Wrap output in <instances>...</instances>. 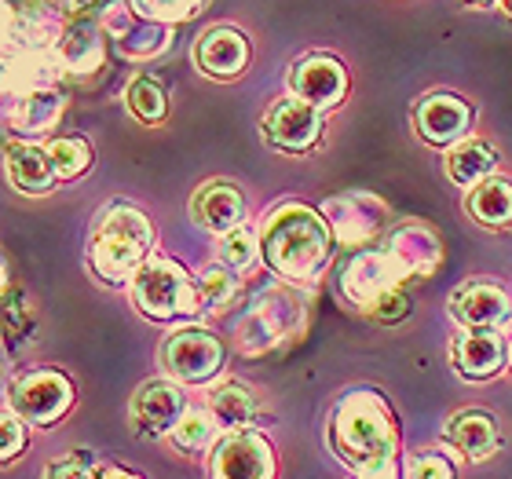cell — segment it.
Instances as JSON below:
<instances>
[{
  "label": "cell",
  "instance_id": "obj_20",
  "mask_svg": "<svg viewBox=\"0 0 512 479\" xmlns=\"http://www.w3.org/2000/svg\"><path fill=\"white\" fill-rule=\"evenodd\" d=\"M4 118L19 136H41L63 114V96L55 88H37V92H4Z\"/></svg>",
  "mask_w": 512,
  "mask_h": 479
},
{
  "label": "cell",
  "instance_id": "obj_13",
  "mask_svg": "<svg viewBox=\"0 0 512 479\" xmlns=\"http://www.w3.org/2000/svg\"><path fill=\"white\" fill-rule=\"evenodd\" d=\"M403 278L406 275L399 271V264H395L388 253H359L352 264L344 267L341 289H344V297L352 300L355 308L370 311L377 300L384 297V293L399 289V282H403Z\"/></svg>",
  "mask_w": 512,
  "mask_h": 479
},
{
  "label": "cell",
  "instance_id": "obj_43",
  "mask_svg": "<svg viewBox=\"0 0 512 479\" xmlns=\"http://www.w3.org/2000/svg\"><path fill=\"white\" fill-rule=\"evenodd\" d=\"M509 362H512V352H509Z\"/></svg>",
  "mask_w": 512,
  "mask_h": 479
},
{
  "label": "cell",
  "instance_id": "obj_32",
  "mask_svg": "<svg viewBox=\"0 0 512 479\" xmlns=\"http://www.w3.org/2000/svg\"><path fill=\"white\" fill-rule=\"evenodd\" d=\"M256 253H260V245H256V235L246 231V227H235L231 235H224L220 242V260H224L231 271H249L256 264Z\"/></svg>",
  "mask_w": 512,
  "mask_h": 479
},
{
  "label": "cell",
  "instance_id": "obj_21",
  "mask_svg": "<svg viewBox=\"0 0 512 479\" xmlns=\"http://www.w3.org/2000/svg\"><path fill=\"white\" fill-rule=\"evenodd\" d=\"M198 66H202L209 77H238L249 63V41L231 26H216L198 41V52H194Z\"/></svg>",
  "mask_w": 512,
  "mask_h": 479
},
{
  "label": "cell",
  "instance_id": "obj_1",
  "mask_svg": "<svg viewBox=\"0 0 512 479\" xmlns=\"http://www.w3.org/2000/svg\"><path fill=\"white\" fill-rule=\"evenodd\" d=\"M330 443L359 479H395V432L392 406L377 392H348L330 417Z\"/></svg>",
  "mask_w": 512,
  "mask_h": 479
},
{
  "label": "cell",
  "instance_id": "obj_4",
  "mask_svg": "<svg viewBox=\"0 0 512 479\" xmlns=\"http://www.w3.org/2000/svg\"><path fill=\"white\" fill-rule=\"evenodd\" d=\"M132 297H136V308L147 319L158 322L191 319L202 311L198 282H191V275L176 260H165V256H154L139 267L136 278H132Z\"/></svg>",
  "mask_w": 512,
  "mask_h": 479
},
{
  "label": "cell",
  "instance_id": "obj_39",
  "mask_svg": "<svg viewBox=\"0 0 512 479\" xmlns=\"http://www.w3.org/2000/svg\"><path fill=\"white\" fill-rule=\"evenodd\" d=\"M92 479H143V476L132 469H121V465H96Z\"/></svg>",
  "mask_w": 512,
  "mask_h": 479
},
{
  "label": "cell",
  "instance_id": "obj_31",
  "mask_svg": "<svg viewBox=\"0 0 512 479\" xmlns=\"http://www.w3.org/2000/svg\"><path fill=\"white\" fill-rule=\"evenodd\" d=\"M238 293V282L227 267H205L198 275V297H202V308L209 311H224Z\"/></svg>",
  "mask_w": 512,
  "mask_h": 479
},
{
  "label": "cell",
  "instance_id": "obj_16",
  "mask_svg": "<svg viewBox=\"0 0 512 479\" xmlns=\"http://www.w3.org/2000/svg\"><path fill=\"white\" fill-rule=\"evenodd\" d=\"M52 52L63 74H74V77L96 74L99 66H103V55H107V48H103V30H99L92 19H70Z\"/></svg>",
  "mask_w": 512,
  "mask_h": 479
},
{
  "label": "cell",
  "instance_id": "obj_2",
  "mask_svg": "<svg viewBox=\"0 0 512 479\" xmlns=\"http://www.w3.org/2000/svg\"><path fill=\"white\" fill-rule=\"evenodd\" d=\"M260 249L275 275L289 282H311L330 260V227L308 205L286 202L267 213Z\"/></svg>",
  "mask_w": 512,
  "mask_h": 479
},
{
  "label": "cell",
  "instance_id": "obj_17",
  "mask_svg": "<svg viewBox=\"0 0 512 479\" xmlns=\"http://www.w3.org/2000/svg\"><path fill=\"white\" fill-rule=\"evenodd\" d=\"M443 443L458 450L465 461H487L502 447V432H498V421L491 414H483V410H461L443 428Z\"/></svg>",
  "mask_w": 512,
  "mask_h": 479
},
{
  "label": "cell",
  "instance_id": "obj_25",
  "mask_svg": "<svg viewBox=\"0 0 512 479\" xmlns=\"http://www.w3.org/2000/svg\"><path fill=\"white\" fill-rule=\"evenodd\" d=\"M209 414H213L216 425L227 428V432H242V428L253 425L256 395L249 392L246 384L227 381V384H220L213 395H209Z\"/></svg>",
  "mask_w": 512,
  "mask_h": 479
},
{
  "label": "cell",
  "instance_id": "obj_23",
  "mask_svg": "<svg viewBox=\"0 0 512 479\" xmlns=\"http://www.w3.org/2000/svg\"><path fill=\"white\" fill-rule=\"evenodd\" d=\"M450 359H454L461 377H469V381H487V377H494V373L502 370L505 344L494 330H472L450 348Z\"/></svg>",
  "mask_w": 512,
  "mask_h": 479
},
{
  "label": "cell",
  "instance_id": "obj_29",
  "mask_svg": "<svg viewBox=\"0 0 512 479\" xmlns=\"http://www.w3.org/2000/svg\"><path fill=\"white\" fill-rule=\"evenodd\" d=\"M216 432H220V425H216V417L209 410H187L180 417V425L172 428V443L180 450H205L213 447Z\"/></svg>",
  "mask_w": 512,
  "mask_h": 479
},
{
  "label": "cell",
  "instance_id": "obj_8",
  "mask_svg": "<svg viewBox=\"0 0 512 479\" xmlns=\"http://www.w3.org/2000/svg\"><path fill=\"white\" fill-rule=\"evenodd\" d=\"M213 479H275V450L260 432H231L213 450Z\"/></svg>",
  "mask_w": 512,
  "mask_h": 479
},
{
  "label": "cell",
  "instance_id": "obj_19",
  "mask_svg": "<svg viewBox=\"0 0 512 479\" xmlns=\"http://www.w3.org/2000/svg\"><path fill=\"white\" fill-rule=\"evenodd\" d=\"M191 216L205 231H216V235H231L235 227H242V216H246V198L235 183L213 180L205 183L202 191L194 194Z\"/></svg>",
  "mask_w": 512,
  "mask_h": 479
},
{
  "label": "cell",
  "instance_id": "obj_28",
  "mask_svg": "<svg viewBox=\"0 0 512 479\" xmlns=\"http://www.w3.org/2000/svg\"><path fill=\"white\" fill-rule=\"evenodd\" d=\"M48 158H52L59 180H74L92 165V147L81 136H59L48 143Z\"/></svg>",
  "mask_w": 512,
  "mask_h": 479
},
{
  "label": "cell",
  "instance_id": "obj_3",
  "mask_svg": "<svg viewBox=\"0 0 512 479\" xmlns=\"http://www.w3.org/2000/svg\"><path fill=\"white\" fill-rule=\"evenodd\" d=\"M154 227L132 205H110L103 209L88 238V260L103 282H125L136 278V271L150 260Z\"/></svg>",
  "mask_w": 512,
  "mask_h": 479
},
{
  "label": "cell",
  "instance_id": "obj_36",
  "mask_svg": "<svg viewBox=\"0 0 512 479\" xmlns=\"http://www.w3.org/2000/svg\"><path fill=\"white\" fill-rule=\"evenodd\" d=\"M96 472V458L88 450H74L70 458H59L44 469V479H92Z\"/></svg>",
  "mask_w": 512,
  "mask_h": 479
},
{
  "label": "cell",
  "instance_id": "obj_41",
  "mask_svg": "<svg viewBox=\"0 0 512 479\" xmlns=\"http://www.w3.org/2000/svg\"><path fill=\"white\" fill-rule=\"evenodd\" d=\"M0 289H8V286H4V264H0Z\"/></svg>",
  "mask_w": 512,
  "mask_h": 479
},
{
  "label": "cell",
  "instance_id": "obj_18",
  "mask_svg": "<svg viewBox=\"0 0 512 479\" xmlns=\"http://www.w3.org/2000/svg\"><path fill=\"white\" fill-rule=\"evenodd\" d=\"M388 256L399 264V271L406 278H428L439 267V260H443V249H439V238L432 235V227L410 220V224L392 231Z\"/></svg>",
  "mask_w": 512,
  "mask_h": 479
},
{
  "label": "cell",
  "instance_id": "obj_5",
  "mask_svg": "<svg viewBox=\"0 0 512 479\" xmlns=\"http://www.w3.org/2000/svg\"><path fill=\"white\" fill-rule=\"evenodd\" d=\"M165 370L183 384H205L213 381L220 366H224V344L216 341L209 330H198V326H183L165 341V352H161Z\"/></svg>",
  "mask_w": 512,
  "mask_h": 479
},
{
  "label": "cell",
  "instance_id": "obj_6",
  "mask_svg": "<svg viewBox=\"0 0 512 479\" xmlns=\"http://www.w3.org/2000/svg\"><path fill=\"white\" fill-rule=\"evenodd\" d=\"M11 403L30 425H55L74 406V384L55 370H33L15 381Z\"/></svg>",
  "mask_w": 512,
  "mask_h": 479
},
{
  "label": "cell",
  "instance_id": "obj_12",
  "mask_svg": "<svg viewBox=\"0 0 512 479\" xmlns=\"http://www.w3.org/2000/svg\"><path fill=\"white\" fill-rule=\"evenodd\" d=\"M289 88H293V99H304L308 107L326 110L344 99L348 74L333 55H308L289 70Z\"/></svg>",
  "mask_w": 512,
  "mask_h": 479
},
{
  "label": "cell",
  "instance_id": "obj_34",
  "mask_svg": "<svg viewBox=\"0 0 512 479\" xmlns=\"http://www.w3.org/2000/svg\"><path fill=\"white\" fill-rule=\"evenodd\" d=\"M26 417L15 410H0V461H15L26 450Z\"/></svg>",
  "mask_w": 512,
  "mask_h": 479
},
{
  "label": "cell",
  "instance_id": "obj_11",
  "mask_svg": "<svg viewBox=\"0 0 512 479\" xmlns=\"http://www.w3.org/2000/svg\"><path fill=\"white\" fill-rule=\"evenodd\" d=\"M183 414H187V399L172 381H147L132 395V425L147 439L172 436Z\"/></svg>",
  "mask_w": 512,
  "mask_h": 479
},
{
  "label": "cell",
  "instance_id": "obj_15",
  "mask_svg": "<svg viewBox=\"0 0 512 479\" xmlns=\"http://www.w3.org/2000/svg\"><path fill=\"white\" fill-rule=\"evenodd\" d=\"M472 125V107L465 99L450 96V92H436L417 103V132L421 139L436 143V147H450L469 136Z\"/></svg>",
  "mask_w": 512,
  "mask_h": 479
},
{
  "label": "cell",
  "instance_id": "obj_42",
  "mask_svg": "<svg viewBox=\"0 0 512 479\" xmlns=\"http://www.w3.org/2000/svg\"><path fill=\"white\" fill-rule=\"evenodd\" d=\"M465 4H491V0H465Z\"/></svg>",
  "mask_w": 512,
  "mask_h": 479
},
{
  "label": "cell",
  "instance_id": "obj_24",
  "mask_svg": "<svg viewBox=\"0 0 512 479\" xmlns=\"http://www.w3.org/2000/svg\"><path fill=\"white\" fill-rule=\"evenodd\" d=\"M494 165H498V158H494V150L487 147V143H480V139H461L458 147L447 154V165H443V169H447L450 183L476 187V183H483L491 176Z\"/></svg>",
  "mask_w": 512,
  "mask_h": 479
},
{
  "label": "cell",
  "instance_id": "obj_30",
  "mask_svg": "<svg viewBox=\"0 0 512 479\" xmlns=\"http://www.w3.org/2000/svg\"><path fill=\"white\" fill-rule=\"evenodd\" d=\"M33 330V308L22 297V289H0V337L4 341H19Z\"/></svg>",
  "mask_w": 512,
  "mask_h": 479
},
{
  "label": "cell",
  "instance_id": "obj_35",
  "mask_svg": "<svg viewBox=\"0 0 512 479\" xmlns=\"http://www.w3.org/2000/svg\"><path fill=\"white\" fill-rule=\"evenodd\" d=\"M136 11H143L147 19L158 22H176V19H191L202 0H132Z\"/></svg>",
  "mask_w": 512,
  "mask_h": 479
},
{
  "label": "cell",
  "instance_id": "obj_33",
  "mask_svg": "<svg viewBox=\"0 0 512 479\" xmlns=\"http://www.w3.org/2000/svg\"><path fill=\"white\" fill-rule=\"evenodd\" d=\"M406 479H458V469L436 450H417L406 461Z\"/></svg>",
  "mask_w": 512,
  "mask_h": 479
},
{
  "label": "cell",
  "instance_id": "obj_27",
  "mask_svg": "<svg viewBox=\"0 0 512 479\" xmlns=\"http://www.w3.org/2000/svg\"><path fill=\"white\" fill-rule=\"evenodd\" d=\"M125 99H128V110H132L139 121H147V125H158V121L169 114L165 88H161L154 77H136V81L128 85Z\"/></svg>",
  "mask_w": 512,
  "mask_h": 479
},
{
  "label": "cell",
  "instance_id": "obj_10",
  "mask_svg": "<svg viewBox=\"0 0 512 479\" xmlns=\"http://www.w3.org/2000/svg\"><path fill=\"white\" fill-rule=\"evenodd\" d=\"M264 136L271 147L304 154L319 143L322 136V114L308 107L304 99H278L275 107L264 114Z\"/></svg>",
  "mask_w": 512,
  "mask_h": 479
},
{
  "label": "cell",
  "instance_id": "obj_9",
  "mask_svg": "<svg viewBox=\"0 0 512 479\" xmlns=\"http://www.w3.org/2000/svg\"><path fill=\"white\" fill-rule=\"evenodd\" d=\"M300 322V311H297V300H289L286 293H264L260 304L249 311L246 319L238 322V344H242V352H267V348H275L286 333L297 330Z\"/></svg>",
  "mask_w": 512,
  "mask_h": 479
},
{
  "label": "cell",
  "instance_id": "obj_40",
  "mask_svg": "<svg viewBox=\"0 0 512 479\" xmlns=\"http://www.w3.org/2000/svg\"><path fill=\"white\" fill-rule=\"evenodd\" d=\"M498 4H502V11L512 19V0H498Z\"/></svg>",
  "mask_w": 512,
  "mask_h": 479
},
{
  "label": "cell",
  "instance_id": "obj_22",
  "mask_svg": "<svg viewBox=\"0 0 512 479\" xmlns=\"http://www.w3.org/2000/svg\"><path fill=\"white\" fill-rule=\"evenodd\" d=\"M4 169H8V180L15 183V191L22 194H48L52 183L59 180L48 150L22 143V139H11L4 147Z\"/></svg>",
  "mask_w": 512,
  "mask_h": 479
},
{
  "label": "cell",
  "instance_id": "obj_7",
  "mask_svg": "<svg viewBox=\"0 0 512 479\" xmlns=\"http://www.w3.org/2000/svg\"><path fill=\"white\" fill-rule=\"evenodd\" d=\"M326 220H330V235L341 245H366L388 227V205L374 194L352 191L326 202Z\"/></svg>",
  "mask_w": 512,
  "mask_h": 479
},
{
  "label": "cell",
  "instance_id": "obj_14",
  "mask_svg": "<svg viewBox=\"0 0 512 479\" xmlns=\"http://www.w3.org/2000/svg\"><path fill=\"white\" fill-rule=\"evenodd\" d=\"M450 315H454L458 322H465V326H472V330H494V326L509 322L512 297L502 286H494V282L472 278V282L454 289V297H450Z\"/></svg>",
  "mask_w": 512,
  "mask_h": 479
},
{
  "label": "cell",
  "instance_id": "obj_37",
  "mask_svg": "<svg viewBox=\"0 0 512 479\" xmlns=\"http://www.w3.org/2000/svg\"><path fill=\"white\" fill-rule=\"evenodd\" d=\"M366 315H374L377 322H403L406 315H410V300H406L403 289H392V293H384Z\"/></svg>",
  "mask_w": 512,
  "mask_h": 479
},
{
  "label": "cell",
  "instance_id": "obj_38",
  "mask_svg": "<svg viewBox=\"0 0 512 479\" xmlns=\"http://www.w3.org/2000/svg\"><path fill=\"white\" fill-rule=\"evenodd\" d=\"M15 26H19V15L8 8V0H0V48L15 37Z\"/></svg>",
  "mask_w": 512,
  "mask_h": 479
},
{
  "label": "cell",
  "instance_id": "obj_26",
  "mask_svg": "<svg viewBox=\"0 0 512 479\" xmlns=\"http://www.w3.org/2000/svg\"><path fill=\"white\" fill-rule=\"evenodd\" d=\"M469 213L483 227H505L512 224V183L505 180H483L469 194Z\"/></svg>",
  "mask_w": 512,
  "mask_h": 479
}]
</instances>
